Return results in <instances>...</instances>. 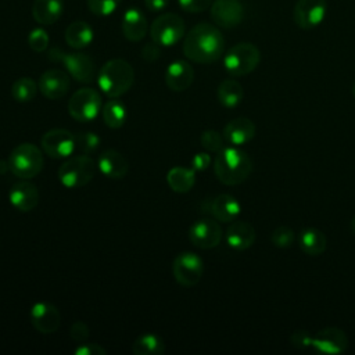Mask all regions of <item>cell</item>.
<instances>
[{"label":"cell","instance_id":"cell-29","mask_svg":"<svg viewBox=\"0 0 355 355\" xmlns=\"http://www.w3.org/2000/svg\"><path fill=\"white\" fill-rule=\"evenodd\" d=\"M218 100L219 103L226 108H233L240 104L243 100L244 92L241 85L236 79H225L219 83L218 90Z\"/></svg>","mask_w":355,"mask_h":355},{"label":"cell","instance_id":"cell-43","mask_svg":"<svg viewBox=\"0 0 355 355\" xmlns=\"http://www.w3.org/2000/svg\"><path fill=\"white\" fill-rule=\"evenodd\" d=\"M211 164V157L207 153H197L191 158V168L194 171H205Z\"/></svg>","mask_w":355,"mask_h":355},{"label":"cell","instance_id":"cell-2","mask_svg":"<svg viewBox=\"0 0 355 355\" xmlns=\"http://www.w3.org/2000/svg\"><path fill=\"white\" fill-rule=\"evenodd\" d=\"M251 158L237 147H223L214 162V171L218 180L227 186L243 183L251 173Z\"/></svg>","mask_w":355,"mask_h":355},{"label":"cell","instance_id":"cell-18","mask_svg":"<svg viewBox=\"0 0 355 355\" xmlns=\"http://www.w3.org/2000/svg\"><path fill=\"white\" fill-rule=\"evenodd\" d=\"M194 80L193 67L183 60L171 62L165 72V83L173 92H183L190 87Z\"/></svg>","mask_w":355,"mask_h":355},{"label":"cell","instance_id":"cell-36","mask_svg":"<svg viewBox=\"0 0 355 355\" xmlns=\"http://www.w3.org/2000/svg\"><path fill=\"white\" fill-rule=\"evenodd\" d=\"M121 1L122 0H87V7L97 17H108L119 7Z\"/></svg>","mask_w":355,"mask_h":355},{"label":"cell","instance_id":"cell-34","mask_svg":"<svg viewBox=\"0 0 355 355\" xmlns=\"http://www.w3.org/2000/svg\"><path fill=\"white\" fill-rule=\"evenodd\" d=\"M200 141H201V146L207 150V151H211V153H219L225 146V137L223 135H220L219 132L216 130H204L201 133V137H200Z\"/></svg>","mask_w":355,"mask_h":355},{"label":"cell","instance_id":"cell-38","mask_svg":"<svg viewBox=\"0 0 355 355\" xmlns=\"http://www.w3.org/2000/svg\"><path fill=\"white\" fill-rule=\"evenodd\" d=\"M214 0H178L180 8L186 12H202L211 7Z\"/></svg>","mask_w":355,"mask_h":355},{"label":"cell","instance_id":"cell-16","mask_svg":"<svg viewBox=\"0 0 355 355\" xmlns=\"http://www.w3.org/2000/svg\"><path fill=\"white\" fill-rule=\"evenodd\" d=\"M71 85L69 75L62 69H47L39 78L40 93L50 100H57L65 96Z\"/></svg>","mask_w":355,"mask_h":355},{"label":"cell","instance_id":"cell-23","mask_svg":"<svg viewBox=\"0 0 355 355\" xmlns=\"http://www.w3.org/2000/svg\"><path fill=\"white\" fill-rule=\"evenodd\" d=\"M97 166L103 175H105L110 179H116V180L125 178V175L129 171V164H128L126 158L116 150L103 151L98 157Z\"/></svg>","mask_w":355,"mask_h":355},{"label":"cell","instance_id":"cell-17","mask_svg":"<svg viewBox=\"0 0 355 355\" xmlns=\"http://www.w3.org/2000/svg\"><path fill=\"white\" fill-rule=\"evenodd\" d=\"M31 322L39 333L51 334L58 329L61 315L53 304L36 302L31 309Z\"/></svg>","mask_w":355,"mask_h":355},{"label":"cell","instance_id":"cell-46","mask_svg":"<svg viewBox=\"0 0 355 355\" xmlns=\"http://www.w3.org/2000/svg\"><path fill=\"white\" fill-rule=\"evenodd\" d=\"M351 229H352V232H354V234H355V218L351 220Z\"/></svg>","mask_w":355,"mask_h":355},{"label":"cell","instance_id":"cell-44","mask_svg":"<svg viewBox=\"0 0 355 355\" xmlns=\"http://www.w3.org/2000/svg\"><path fill=\"white\" fill-rule=\"evenodd\" d=\"M171 0H144V4L146 7L153 11V12H158V11H162L164 8L168 7Z\"/></svg>","mask_w":355,"mask_h":355},{"label":"cell","instance_id":"cell-10","mask_svg":"<svg viewBox=\"0 0 355 355\" xmlns=\"http://www.w3.org/2000/svg\"><path fill=\"white\" fill-rule=\"evenodd\" d=\"M172 272L175 276V280L184 287L196 286L204 272V262L202 259L190 251L180 252L173 259Z\"/></svg>","mask_w":355,"mask_h":355},{"label":"cell","instance_id":"cell-26","mask_svg":"<svg viewBox=\"0 0 355 355\" xmlns=\"http://www.w3.org/2000/svg\"><path fill=\"white\" fill-rule=\"evenodd\" d=\"M65 42L69 47L75 49V50H80L83 47H87L93 37V29L92 26L85 22V21H75L72 24H69L65 29Z\"/></svg>","mask_w":355,"mask_h":355},{"label":"cell","instance_id":"cell-37","mask_svg":"<svg viewBox=\"0 0 355 355\" xmlns=\"http://www.w3.org/2000/svg\"><path fill=\"white\" fill-rule=\"evenodd\" d=\"M28 46L36 51L42 53L49 46V33L43 28H35L28 35Z\"/></svg>","mask_w":355,"mask_h":355},{"label":"cell","instance_id":"cell-41","mask_svg":"<svg viewBox=\"0 0 355 355\" xmlns=\"http://www.w3.org/2000/svg\"><path fill=\"white\" fill-rule=\"evenodd\" d=\"M161 55V46L157 44L155 42L153 43H147L143 46L141 49V57L143 60H146L147 62H154L159 58Z\"/></svg>","mask_w":355,"mask_h":355},{"label":"cell","instance_id":"cell-24","mask_svg":"<svg viewBox=\"0 0 355 355\" xmlns=\"http://www.w3.org/2000/svg\"><path fill=\"white\" fill-rule=\"evenodd\" d=\"M148 31L147 18L139 8H129L122 18V32L129 42H139L144 39Z\"/></svg>","mask_w":355,"mask_h":355},{"label":"cell","instance_id":"cell-14","mask_svg":"<svg viewBox=\"0 0 355 355\" xmlns=\"http://www.w3.org/2000/svg\"><path fill=\"white\" fill-rule=\"evenodd\" d=\"M190 241L202 250H209L216 247L222 240V229L219 223L214 219H200L194 222L189 229Z\"/></svg>","mask_w":355,"mask_h":355},{"label":"cell","instance_id":"cell-25","mask_svg":"<svg viewBox=\"0 0 355 355\" xmlns=\"http://www.w3.org/2000/svg\"><path fill=\"white\" fill-rule=\"evenodd\" d=\"M64 11L62 0H35L32 17L40 25H51L60 19Z\"/></svg>","mask_w":355,"mask_h":355},{"label":"cell","instance_id":"cell-4","mask_svg":"<svg viewBox=\"0 0 355 355\" xmlns=\"http://www.w3.org/2000/svg\"><path fill=\"white\" fill-rule=\"evenodd\" d=\"M8 165L14 176L21 179H31L36 176L43 168L42 151L32 143H21L11 151L8 157Z\"/></svg>","mask_w":355,"mask_h":355},{"label":"cell","instance_id":"cell-9","mask_svg":"<svg viewBox=\"0 0 355 355\" xmlns=\"http://www.w3.org/2000/svg\"><path fill=\"white\" fill-rule=\"evenodd\" d=\"M101 96L92 87L76 90L68 101V112L78 122H90L101 111Z\"/></svg>","mask_w":355,"mask_h":355},{"label":"cell","instance_id":"cell-6","mask_svg":"<svg viewBox=\"0 0 355 355\" xmlns=\"http://www.w3.org/2000/svg\"><path fill=\"white\" fill-rule=\"evenodd\" d=\"M96 173V164L87 155H76L67 159L58 169V179L67 189L86 186Z\"/></svg>","mask_w":355,"mask_h":355},{"label":"cell","instance_id":"cell-27","mask_svg":"<svg viewBox=\"0 0 355 355\" xmlns=\"http://www.w3.org/2000/svg\"><path fill=\"white\" fill-rule=\"evenodd\" d=\"M298 244L305 254L316 257L324 252L327 240L322 230L316 227H305L298 236Z\"/></svg>","mask_w":355,"mask_h":355},{"label":"cell","instance_id":"cell-31","mask_svg":"<svg viewBox=\"0 0 355 355\" xmlns=\"http://www.w3.org/2000/svg\"><path fill=\"white\" fill-rule=\"evenodd\" d=\"M126 107L121 100H110L103 107V119L104 123L111 129L121 128L126 121Z\"/></svg>","mask_w":355,"mask_h":355},{"label":"cell","instance_id":"cell-5","mask_svg":"<svg viewBox=\"0 0 355 355\" xmlns=\"http://www.w3.org/2000/svg\"><path fill=\"white\" fill-rule=\"evenodd\" d=\"M261 61L259 49L248 42L234 44L223 57V65L229 75L244 76L251 73Z\"/></svg>","mask_w":355,"mask_h":355},{"label":"cell","instance_id":"cell-22","mask_svg":"<svg viewBox=\"0 0 355 355\" xmlns=\"http://www.w3.org/2000/svg\"><path fill=\"white\" fill-rule=\"evenodd\" d=\"M240 202L230 194H219L214 197L205 212H209L219 222H233L240 215Z\"/></svg>","mask_w":355,"mask_h":355},{"label":"cell","instance_id":"cell-11","mask_svg":"<svg viewBox=\"0 0 355 355\" xmlns=\"http://www.w3.org/2000/svg\"><path fill=\"white\" fill-rule=\"evenodd\" d=\"M326 12V0H297L293 8V19L300 29L309 31L323 22Z\"/></svg>","mask_w":355,"mask_h":355},{"label":"cell","instance_id":"cell-30","mask_svg":"<svg viewBox=\"0 0 355 355\" xmlns=\"http://www.w3.org/2000/svg\"><path fill=\"white\" fill-rule=\"evenodd\" d=\"M132 351L135 355H162L165 352V344L157 334L147 333L135 340Z\"/></svg>","mask_w":355,"mask_h":355},{"label":"cell","instance_id":"cell-20","mask_svg":"<svg viewBox=\"0 0 355 355\" xmlns=\"http://www.w3.org/2000/svg\"><path fill=\"white\" fill-rule=\"evenodd\" d=\"M255 229L245 220H233L226 230V243L230 248L243 251L250 248L255 241Z\"/></svg>","mask_w":355,"mask_h":355},{"label":"cell","instance_id":"cell-40","mask_svg":"<svg viewBox=\"0 0 355 355\" xmlns=\"http://www.w3.org/2000/svg\"><path fill=\"white\" fill-rule=\"evenodd\" d=\"M73 352L75 355H105L107 349L103 348L100 344L85 341L83 344H79V347Z\"/></svg>","mask_w":355,"mask_h":355},{"label":"cell","instance_id":"cell-1","mask_svg":"<svg viewBox=\"0 0 355 355\" xmlns=\"http://www.w3.org/2000/svg\"><path fill=\"white\" fill-rule=\"evenodd\" d=\"M223 50L225 39L222 32L208 22L193 26L183 40V54L198 64L215 62L222 57Z\"/></svg>","mask_w":355,"mask_h":355},{"label":"cell","instance_id":"cell-8","mask_svg":"<svg viewBox=\"0 0 355 355\" xmlns=\"http://www.w3.org/2000/svg\"><path fill=\"white\" fill-rule=\"evenodd\" d=\"M184 31L186 25L183 18L175 12H166L153 21L150 26V36L157 44L169 47L183 37Z\"/></svg>","mask_w":355,"mask_h":355},{"label":"cell","instance_id":"cell-45","mask_svg":"<svg viewBox=\"0 0 355 355\" xmlns=\"http://www.w3.org/2000/svg\"><path fill=\"white\" fill-rule=\"evenodd\" d=\"M10 171V165H8V159H0V175H4L6 172Z\"/></svg>","mask_w":355,"mask_h":355},{"label":"cell","instance_id":"cell-39","mask_svg":"<svg viewBox=\"0 0 355 355\" xmlns=\"http://www.w3.org/2000/svg\"><path fill=\"white\" fill-rule=\"evenodd\" d=\"M69 334H71V338L76 343H85L87 338H89V327L85 322L82 320H78L75 322L72 326H71V330H69Z\"/></svg>","mask_w":355,"mask_h":355},{"label":"cell","instance_id":"cell-33","mask_svg":"<svg viewBox=\"0 0 355 355\" xmlns=\"http://www.w3.org/2000/svg\"><path fill=\"white\" fill-rule=\"evenodd\" d=\"M76 148L83 154H92L100 146V137L94 132H78L75 135Z\"/></svg>","mask_w":355,"mask_h":355},{"label":"cell","instance_id":"cell-32","mask_svg":"<svg viewBox=\"0 0 355 355\" xmlns=\"http://www.w3.org/2000/svg\"><path fill=\"white\" fill-rule=\"evenodd\" d=\"M37 93V85L32 78H19L12 83L11 94L12 98L18 103H28L35 98Z\"/></svg>","mask_w":355,"mask_h":355},{"label":"cell","instance_id":"cell-35","mask_svg":"<svg viewBox=\"0 0 355 355\" xmlns=\"http://www.w3.org/2000/svg\"><path fill=\"white\" fill-rule=\"evenodd\" d=\"M294 230L288 226H279L270 233V241L275 247L288 248L294 243Z\"/></svg>","mask_w":355,"mask_h":355},{"label":"cell","instance_id":"cell-42","mask_svg":"<svg viewBox=\"0 0 355 355\" xmlns=\"http://www.w3.org/2000/svg\"><path fill=\"white\" fill-rule=\"evenodd\" d=\"M290 340H291L293 345L297 347V348H309L312 336L305 330H297V331L293 333Z\"/></svg>","mask_w":355,"mask_h":355},{"label":"cell","instance_id":"cell-7","mask_svg":"<svg viewBox=\"0 0 355 355\" xmlns=\"http://www.w3.org/2000/svg\"><path fill=\"white\" fill-rule=\"evenodd\" d=\"M49 58L54 62H61L68 73L80 83H92L96 79V65L87 54L65 53L54 47L49 51Z\"/></svg>","mask_w":355,"mask_h":355},{"label":"cell","instance_id":"cell-47","mask_svg":"<svg viewBox=\"0 0 355 355\" xmlns=\"http://www.w3.org/2000/svg\"><path fill=\"white\" fill-rule=\"evenodd\" d=\"M352 96H354V98H355V82H354V85H352Z\"/></svg>","mask_w":355,"mask_h":355},{"label":"cell","instance_id":"cell-21","mask_svg":"<svg viewBox=\"0 0 355 355\" xmlns=\"http://www.w3.org/2000/svg\"><path fill=\"white\" fill-rule=\"evenodd\" d=\"M257 128L248 118L239 116L226 123L223 128V137L232 146H241L248 143L255 136Z\"/></svg>","mask_w":355,"mask_h":355},{"label":"cell","instance_id":"cell-12","mask_svg":"<svg viewBox=\"0 0 355 355\" xmlns=\"http://www.w3.org/2000/svg\"><path fill=\"white\" fill-rule=\"evenodd\" d=\"M42 148L51 158H68L76 148L75 135L67 129H50L42 136Z\"/></svg>","mask_w":355,"mask_h":355},{"label":"cell","instance_id":"cell-15","mask_svg":"<svg viewBox=\"0 0 355 355\" xmlns=\"http://www.w3.org/2000/svg\"><path fill=\"white\" fill-rule=\"evenodd\" d=\"M348 338L345 333L338 327H324L312 336L311 347L313 351L320 354H341L345 351Z\"/></svg>","mask_w":355,"mask_h":355},{"label":"cell","instance_id":"cell-28","mask_svg":"<svg viewBox=\"0 0 355 355\" xmlns=\"http://www.w3.org/2000/svg\"><path fill=\"white\" fill-rule=\"evenodd\" d=\"M168 186L176 193H187L196 183V173L193 168L175 166L166 175Z\"/></svg>","mask_w":355,"mask_h":355},{"label":"cell","instance_id":"cell-3","mask_svg":"<svg viewBox=\"0 0 355 355\" xmlns=\"http://www.w3.org/2000/svg\"><path fill=\"white\" fill-rule=\"evenodd\" d=\"M133 80L135 71L132 65L122 58L107 61L97 73L98 87L111 98H118L125 94L132 87Z\"/></svg>","mask_w":355,"mask_h":355},{"label":"cell","instance_id":"cell-19","mask_svg":"<svg viewBox=\"0 0 355 355\" xmlns=\"http://www.w3.org/2000/svg\"><path fill=\"white\" fill-rule=\"evenodd\" d=\"M8 197L14 208L21 212H29L39 202V190L33 183L22 180L11 187Z\"/></svg>","mask_w":355,"mask_h":355},{"label":"cell","instance_id":"cell-13","mask_svg":"<svg viewBox=\"0 0 355 355\" xmlns=\"http://www.w3.org/2000/svg\"><path fill=\"white\" fill-rule=\"evenodd\" d=\"M209 8L212 21L225 29L236 28L244 18V7L240 0H214Z\"/></svg>","mask_w":355,"mask_h":355}]
</instances>
